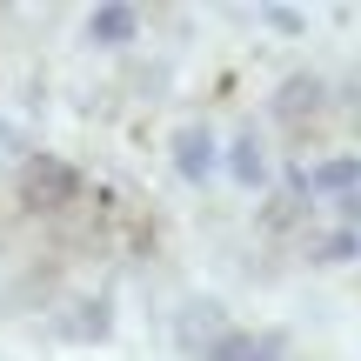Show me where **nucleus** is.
I'll return each instance as SVG.
<instances>
[]
</instances>
